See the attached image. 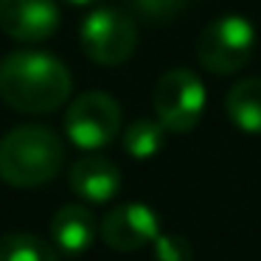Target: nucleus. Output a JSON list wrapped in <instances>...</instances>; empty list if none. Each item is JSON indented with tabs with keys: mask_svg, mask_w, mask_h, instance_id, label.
<instances>
[{
	"mask_svg": "<svg viewBox=\"0 0 261 261\" xmlns=\"http://www.w3.org/2000/svg\"><path fill=\"white\" fill-rule=\"evenodd\" d=\"M98 230L96 216L85 205H62L51 219V242L65 255H82L90 250Z\"/></svg>",
	"mask_w": 261,
	"mask_h": 261,
	"instance_id": "nucleus-10",
	"label": "nucleus"
},
{
	"mask_svg": "<svg viewBox=\"0 0 261 261\" xmlns=\"http://www.w3.org/2000/svg\"><path fill=\"white\" fill-rule=\"evenodd\" d=\"M225 113L233 126L247 135H261V79H242L227 90Z\"/></svg>",
	"mask_w": 261,
	"mask_h": 261,
	"instance_id": "nucleus-11",
	"label": "nucleus"
},
{
	"mask_svg": "<svg viewBox=\"0 0 261 261\" xmlns=\"http://www.w3.org/2000/svg\"><path fill=\"white\" fill-rule=\"evenodd\" d=\"M152 104L166 132H191L205 113V85L194 70L171 68L154 85Z\"/></svg>",
	"mask_w": 261,
	"mask_h": 261,
	"instance_id": "nucleus-4",
	"label": "nucleus"
},
{
	"mask_svg": "<svg viewBox=\"0 0 261 261\" xmlns=\"http://www.w3.org/2000/svg\"><path fill=\"white\" fill-rule=\"evenodd\" d=\"M160 233H163L160 230V219L149 205L124 202L104 216L98 236L104 239L107 247L118 250V253H135L146 244H154V239Z\"/></svg>",
	"mask_w": 261,
	"mask_h": 261,
	"instance_id": "nucleus-7",
	"label": "nucleus"
},
{
	"mask_svg": "<svg viewBox=\"0 0 261 261\" xmlns=\"http://www.w3.org/2000/svg\"><path fill=\"white\" fill-rule=\"evenodd\" d=\"M59 29L57 0H0V31L17 42H42Z\"/></svg>",
	"mask_w": 261,
	"mask_h": 261,
	"instance_id": "nucleus-8",
	"label": "nucleus"
},
{
	"mask_svg": "<svg viewBox=\"0 0 261 261\" xmlns=\"http://www.w3.org/2000/svg\"><path fill=\"white\" fill-rule=\"evenodd\" d=\"M0 261H59V250L34 233H3Z\"/></svg>",
	"mask_w": 261,
	"mask_h": 261,
	"instance_id": "nucleus-12",
	"label": "nucleus"
},
{
	"mask_svg": "<svg viewBox=\"0 0 261 261\" xmlns=\"http://www.w3.org/2000/svg\"><path fill=\"white\" fill-rule=\"evenodd\" d=\"M255 25L244 14H222L197 37V59L208 73L230 76L253 59Z\"/></svg>",
	"mask_w": 261,
	"mask_h": 261,
	"instance_id": "nucleus-3",
	"label": "nucleus"
},
{
	"mask_svg": "<svg viewBox=\"0 0 261 261\" xmlns=\"http://www.w3.org/2000/svg\"><path fill=\"white\" fill-rule=\"evenodd\" d=\"M152 247H154V258L158 261H191L194 258L191 242L186 236H177V233H160Z\"/></svg>",
	"mask_w": 261,
	"mask_h": 261,
	"instance_id": "nucleus-15",
	"label": "nucleus"
},
{
	"mask_svg": "<svg viewBox=\"0 0 261 261\" xmlns=\"http://www.w3.org/2000/svg\"><path fill=\"white\" fill-rule=\"evenodd\" d=\"M68 3H73V6H87V3H93V0H68Z\"/></svg>",
	"mask_w": 261,
	"mask_h": 261,
	"instance_id": "nucleus-16",
	"label": "nucleus"
},
{
	"mask_svg": "<svg viewBox=\"0 0 261 261\" xmlns=\"http://www.w3.org/2000/svg\"><path fill=\"white\" fill-rule=\"evenodd\" d=\"M129 6L149 23H169L188 6V0H129Z\"/></svg>",
	"mask_w": 261,
	"mask_h": 261,
	"instance_id": "nucleus-14",
	"label": "nucleus"
},
{
	"mask_svg": "<svg viewBox=\"0 0 261 261\" xmlns=\"http://www.w3.org/2000/svg\"><path fill=\"white\" fill-rule=\"evenodd\" d=\"M121 129V104L110 93L90 90L70 101L65 113V132L79 149L96 152L115 141Z\"/></svg>",
	"mask_w": 261,
	"mask_h": 261,
	"instance_id": "nucleus-6",
	"label": "nucleus"
},
{
	"mask_svg": "<svg viewBox=\"0 0 261 261\" xmlns=\"http://www.w3.org/2000/svg\"><path fill=\"white\" fill-rule=\"evenodd\" d=\"M82 51L98 65H121L135 54L138 25L121 9H96L85 17L79 29Z\"/></svg>",
	"mask_w": 261,
	"mask_h": 261,
	"instance_id": "nucleus-5",
	"label": "nucleus"
},
{
	"mask_svg": "<svg viewBox=\"0 0 261 261\" xmlns=\"http://www.w3.org/2000/svg\"><path fill=\"white\" fill-rule=\"evenodd\" d=\"M70 188L85 202H110L121 191V171L101 154H87L70 169Z\"/></svg>",
	"mask_w": 261,
	"mask_h": 261,
	"instance_id": "nucleus-9",
	"label": "nucleus"
},
{
	"mask_svg": "<svg viewBox=\"0 0 261 261\" xmlns=\"http://www.w3.org/2000/svg\"><path fill=\"white\" fill-rule=\"evenodd\" d=\"M65 163L62 138L40 124H23L0 138V180L12 188L51 182Z\"/></svg>",
	"mask_w": 261,
	"mask_h": 261,
	"instance_id": "nucleus-2",
	"label": "nucleus"
},
{
	"mask_svg": "<svg viewBox=\"0 0 261 261\" xmlns=\"http://www.w3.org/2000/svg\"><path fill=\"white\" fill-rule=\"evenodd\" d=\"M70 70L42 51H14L0 62V98L17 113L45 115L70 96Z\"/></svg>",
	"mask_w": 261,
	"mask_h": 261,
	"instance_id": "nucleus-1",
	"label": "nucleus"
},
{
	"mask_svg": "<svg viewBox=\"0 0 261 261\" xmlns=\"http://www.w3.org/2000/svg\"><path fill=\"white\" fill-rule=\"evenodd\" d=\"M163 141H166V126L160 121H152V118L132 121L124 132V149L135 160L154 158L163 149Z\"/></svg>",
	"mask_w": 261,
	"mask_h": 261,
	"instance_id": "nucleus-13",
	"label": "nucleus"
}]
</instances>
